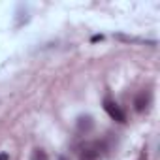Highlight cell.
I'll list each match as a JSON object with an SVG mask.
<instances>
[{"label":"cell","mask_w":160,"mask_h":160,"mask_svg":"<svg viewBox=\"0 0 160 160\" xmlns=\"http://www.w3.org/2000/svg\"><path fill=\"white\" fill-rule=\"evenodd\" d=\"M58 160H68V158L66 156H58Z\"/></svg>","instance_id":"cell-7"},{"label":"cell","mask_w":160,"mask_h":160,"mask_svg":"<svg viewBox=\"0 0 160 160\" xmlns=\"http://www.w3.org/2000/svg\"><path fill=\"white\" fill-rule=\"evenodd\" d=\"M30 160H49V156H47V152L43 149H34Z\"/></svg>","instance_id":"cell-5"},{"label":"cell","mask_w":160,"mask_h":160,"mask_svg":"<svg viewBox=\"0 0 160 160\" xmlns=\"http://www.w3.org/2000/svg\"><path fill=\"white\" fill-rule=\"evenodd\" d=\"M79 160H100V154H98L96 149L85 147V149L81 151V154H79Z\"/></svg>","instance_id":"cell-4"},{"label":"cell","mask_w":160,"mask_h":160,"mask_svg":"<svg viewBox=\"0 0 160 160\" xmlns=\"http://www.w3.org/2000/svg\"><path fill=\"white\" fill-rule=\"evenodd\" d=\"M0 160H10V156L6 152H2V154H0Z\"/></svg>","instance_id":"cell-6"},{"label":"cell","mask_w":160,"mask_h":160,"mask_svg":"<svg viewBox=\"0 0 160 160\" xmlns=\"http://www.w3.org/2000/svg\"><path fill=\"white\" fill-rule=\"evenodd\" d=\"M149 100H151V96H149L147 92H139V94L136 96V100H134V108H136V111H145L147 106H149Z\"/></svg>","instance_id":"cell-3"},{"label":"cell","mask_w":160,"mask_h":160,"mask_svg":"<svg viewBox=\"0 0 160 160\" xmlns=\"http://www.w3.org/2000/svg\"><path fill=\"white\" fill-rule=\"evenodd\" d=\"M104 109H106V113L113 119V121H117V122H124L126 121V115H124V111L113 102V100H109V98H106L104 100Z\"/></svg>","instance_id":"cell-1"},{"label":"cell","mask_w":160,"mask_h":160,"mask_svg":"<svg viewBox=\"0 0 160 160\" xmlns=\"http://www.w3.org/2000/svg\"><path fill=\"white\" fill-rule=\"evenodd\" d=\"M92 126H94V121H92V117H89V115H83V117L77 119V130H79V132H91Z\"/></svg>","instance_id":"cell-2"}]
</instances>
